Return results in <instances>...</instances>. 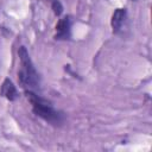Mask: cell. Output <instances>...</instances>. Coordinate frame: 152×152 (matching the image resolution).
Returning a JSON list of instances; mask_svg holds the SVG:
<instances>
[{
    "mask_svg": "<svg viewBox=\"0 0 152 152\" xmlns=\"http://www.w3.org/2000/svg\"><path fill=\"white\" fill-rule=\"evenodd\" d=\"M25 94L27 100L31 102L32 109L36 115L40 116L42 119H44L45 121L52 125H61L63 122V115L59 112L55 110L46 100L42 99L40 96H38L31 90H27Z\"/></svg>",
    "mask_w": 152,
    "mask_h": 152,
    "instance_id": "1",
    "label": "cell"
},
{
    "mask_svg": "<svg viewBox=\"0 0 152 152\" xmlns=\"http://www.w3.org/2000/svg\"><path fill=\"white\" fill-rule=\"evenodd\" d=\"M18 55H19V59H20V70L18 72V77H19V82L23 87L26 88H34L38 82V74L31 62V58L28 56V52L26 50L25 46H20L18 50Z\"/></svg>",
    "mask_w": 152,
    "mask_h": 152,
    "instance_id": "2",
    "label": "cell"
},
{
    "mask_svg": "<svg viewBox=\"0 0 152 152\" xmlns=\"http://www.w3.org/2000/svg\"><path fill=\"white\" fill-rule=\"evenodd\" d=\"M56 39H68L70 36V19L69 17L62 18L56 26Z\"/></svg>",
    "mask_w": 152,
    "mask_h": 152,
    "instance_id": "3",
    "label": "cell"
},
{
    "mask_svg": "<svg viewBox=\"0 0 152 152\" xmlns=\"http://www.w3.org/2000/svg\"><path fill=\"white\" fill-rule=\"evenodd\" d=\"M125 18H126V10L125 8H116L112 15V20H110V24H112V27H113V31L114 32H118L124 21H125Z\"/></svg>",
    "mask_w": 152,
    "mask_h": 152,
    "instance_id": "4",
    "label": "cell"
},
{
    "mask_svg": "<svg viewBox=\"0 0 152 152\" xmlns=\"http://www.w3.org/2000/svg\"><path fill=\"white\" fill-rule=\"evenodd\" d=\"M1 94L10 101H13L17 99L18 96V93H17V89L14 87V84L12 83V81L10 78H6L2 83V87H1Z\"/></svg>",
    "mask_w": 152,
    "mask_h": 152,
    "instance_id": "5",
    "label": "cell"
},
{
    "mask_svg": "<svg viewBox=\"0 0 152 152\" xmlns=\"http://www.w3.org/2000/svg\"><path fill=\"white\" fill-rule=\"evenodd\" d=\"M52 10H53V12H55L56 15H59L62 13L63 7H62V5H61V2L58 0H53L52 1Z\"/></svg>",
    "mask_w": 152,
    "mask_h": 152,
    "instance_id": "6",
    "label": "cell"
}]
</instances>
